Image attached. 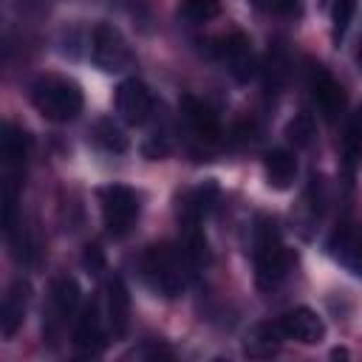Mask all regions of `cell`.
I'll use <instances>...</instances> for the list:
<instances>
[{
  "label": "cell",
  "mask_w": 362,
  "mask_h": 362,
  "mask_svg": "<svg viewBox=\"0 0 362 362\" xmlns=\"http://www.w3.org/2000/svg\"><path fill=\"white\" fill-rule=\"evenodd\" d=\"M286 139L294 147H308L314 141V119H311V113H297L286 124Z\"/></svg>",
  "instance_id": "obj_22"
},
{
  "label": "cell",
  "mask_w": 362,
  "mask_h": 362,
  "mask_svg": "<svg viewBox=\"0 0 362 362\" xmlns=\"http://www.w3.org/2000/svg\"><path fill=\"white\" fill-rule=\"evenodd\" d=\"M263 170H266V178H269V187L274 189H288L294 175H297V158L294 153L288 150H269L266 158H263Z\"/></svg>",
  "instance_id": "obj_14"
},
{
  "label": "cell",
  "mask_w": 362,
  "mask_h": 362,
  "mask_svg": "<svg viewBox=\"0 0 362 362\" xmlns=\"http://www.w3.org/2000/svg\"><path fill=\"white\" fill-rule=\"evenodd\" d=\"M133 356H173V351L164 345H144V348L133 351Z\"/></svg>",
  "instance_id": "obj_27"
},
{
  "label": "cell",
  "mask_w": 362,
  "mask_h": 362,
  "mask_svg": "<svg viewBox=\"0 0 362 362\" xmlns=\"http://www.w3.org/2000/svg\"><path fill=\"white\" fill-rule=\"evenodd\" d=\"M85 266L90 269V272H96V269H102V252H99V246H88V252H85Z\"/></svg>",
  "instance_id": "obj_26"
},
{
  "label": "cell",
  "mask_w": 362,
  "mask_h": 362,
  "mask_svg": "<svg viewBox=\"0 0 362 362\" xmlns=\"http://www.w3.org/2000/svg\"><path fill=\"white\" fill-rule=\"evenodd\" d=\"M181 11L192 23H206L221 11V3L218 0H181Z\"/></svg>",
  "instance_id": "obj_23"
},
{
  "label": "cell",
  "mask_w": 362,
  "mask_h": 362,
  "mask_svg": "<svg viewBox=\"0 0 362 362\" xmlns=\"http://www.w3.org/2000/svg\"><path fill=\"white\" fill-rule=\"evenodd\" d=\"M28 150H31V136H28L20 124L6 122V124H3V139H0L3 161H6L8 167H20V164H25Z\"/></svg>",
  "instance_id": "obj_15"
},
{
  "label": "cell",
  "mask_w": 362,
  "mask_h": 362,
  "mask_svg": "<svg viewBox=\"0 0 362 362\" xmlns=\"http://www.w3.org/2000/svg\"><path fill=\"white\" fill-rule=\"evenodd\" d=\"M342 158L348 167H356L362 161V110L351 113L342 136Z\"/></svg>",
  "instance_id": "obj_19"
},
{
  "label": "cell",
  "mask_w": 362,
  "mask_h": 362,
  "mask_svg": "<svg viewBox=\"0 0 362 362\" xmlns=\"http://www.w3.org/2000/svg\"><path fill=\"white\" fill-rule=\"evenodd\" d=\"M51 305L59 317L74 314V308L79 305V283L71 274H59L51 286Z\"/></svg>",
  "instance_id": "obj_18"
},
{
  "label": "cell",
  "mask_w": 362,
  "mask_h": 362,
  "mask_svg": "<svg viewBox=\"0 0 362 362\" xmlns=\"http://www.w3.org/2000/svg\"><path fill=\"white\" fill-rule=\"evenodd\" d=\"M288 263H291V257L280 240L274 221L257 218V226H255V280H257V288L272 291L274 286H280L283 277L288 274Z\"/></svg>",
  "instance_id": "obj_3"
},
{
  "label": "cell",
  "mask_w": 362,
  "mask_h": 362,
  "mask_svg": "<svg viewBox=\"0 0 362 362\" xmlns=\"http://www.w3.org/2000/svg\"><path fill=\"white\" fill-rule=\"evenodd\" d=\"M28 297H31V286L23 277L8 286L6 297H3V308H0V331L6 339H11L23 328L25 311H28Z\"/></svg>",
  "instance_id": "obj_9"
},
{
  "label": "cell",
  "mask_w": 362,
  "mask_h": 362,
  "mask_svg": "<svg viewBox=\"0 0 362 362\" xmlns=\"http://www.w3.org/2000/svg\"><path fill=\"white\" fill-rule=\"evenodd\" d=\"M93 141H96L102 150H107V153H122V150H127V139H124V133L113 124V119H99V122L93 124Z\"/></svg>",
  "instance_id": "obj_21"
},
{
  "label": "cell",
  "mask_w": 362,
  "mask_h": 362,
  "mask_svg": "<svg viewBox=\"0 0 362 362\" xmlns=\"http://www.w3.org/2000/svg\"><path fill=\"white\" fill-rule=\"evenodd\" d=\"M139 269L150 288H156L164 297H178L195 269V255L187 246H147L139 257Z\"/></svg>",
  "instance_id": "obj_1"
},
{
  "label": "cell",
  "mask_w": 362,
  "mask_h": 362,
  "mask_svg": "<svg viewBox=\"0 0 362 362\" xmlns=\"http://www.w3.org/2000/svg\"><path fill=\"white\" fill-rule=\"evenodd\" d=\"M283 339H286V337H283L277 320H274V322H260V325H255L252 334L246 337V354H249V356H269V354H274V351L280 348Z\"/></svg>",
  "instance_id": "obj_17"
},
{
  "label": "cell",
  "mask_w": 362,
  "mask_h": 362,
  "mask_svg": "<svg viewBox=\"0 0 362 362\" xmlns=\"http://www.w3.org/2000/svg\"><path fill=\"white\" fill-rule=\"evenodd\" d=\"M90 54H93V62L96 68L113 74V71H124L133 57H130V48L124 42V37L119 34V28H113L110 23H99L93 28V37H90Z\"/></svg>",
  "instance_id": "obj_5"
},
{
  "label": "cell",
  "mask_w": 362,
  "mask_h": 362,
  "mask_svg": "<svg viewBox=\"0 0 362 362\" xmlns=\"http://www.w3.org/2000/svg\"><path fill=\"white\" fill-rule=\"evenodd\" d=\"M280 331L286 339H297V342H320L325 337V325L322 320L311 311V308H294V311H286L280 320H277Z\"/></svg>",
  "instance_id": "obj_10"
},
{
  "label": "cell",
  "mask_w": 362,
  "mask_h": 362,
  "mask_svg": "<svg viewBox=\"0 0 362 362\" xmlns=\"http://www.w3.org/2000/svg\"><path fill=\"white\" fill-rule=\"evenodd\" d=\"M215 54L218 59L229 68V74L238 79V82H249L255 76V54H252V42L243 37V34H229V37H221L218 45H215Z\"/></svg>",
  "instance_id": "obj_8"
},
{
  "label": "cell",
  "mask_w": 362,
  "mask_h": 362,
  "mask_svg": "<svg viewBox=\"0 0 362 362\" xmlns=\"http://www.w3.org/2000/svg\"><path fill=\"white\" fill-rule=\"evenodd\" d=\"M116 110L127 124H144L156 110V99L141 79H124L116 88Z\"/></svg>",
  "instance_id": "obj_6"
},
{
  "label": "cell",
  "mask_w": 362,
  "mask_h": 362,
  "mask_svg": "<svg viewBox=\"0 0 362 362\" xmlns=\"http://www.w3.org/2000/svg\"><path fill=\"white\" fill-rule=\"evenodd\" d=\"M107 320L116 337H122L127 331V320H130V294L124 288V283L119 277L110 280L107 286Z\"/></svg>",
  "instance_id": "obj_16"
},
{
  "label": "cell",
  "mask_w": 362,
  "mask_h": 362,
  "mask_svg": "<svg viewBox=\"0 0 362 362\" xmlns=\"http://www.w3.org/2000/svg\"><path fill=\"white\" fill-rule=\"evenodd\" d=\"M308 88H311V96L320 107V113L334 122L342 110H345V90L342 85L334 79V74L322 65H311L308 68Z\"/></svg>",
  "instance_id": "obj_7"
},
{
  "label": "cell",
  "mask_w": 362,
  "mask_h": 362,
  "mask_svg": "<svg viewBox=\"0 0 362 362\" xmlns=\"http://www.w3.org/2000/svg\"><path fill=\"white\" fill-rule=\"evenodd\" d=\"M356 62H359V71H362V42H359V51H356Z\"/></svg>",
  "instance_id": "obj_28"
},
{
  "label": "cell",
  "mask_w": 362,
  "mask_h": 362,
  "mask_svg": "<svg viewBox=\"0 0 362 362\" xmlns=\"http://www.w3.org/2000/svg\"><path fill=\"white\" fill-rule=\"evenodd\" d=\"M82 88L68 76H40L31 85V105L48 122H71L82 110Z\"/></svg>",
  "instance_id": "obj_2"
},
{
  "label": "cell",
  "mask_w": 362,
  "mask_h": 362,
  "mask_svg": "<svg viewBox=\"0 0 362 362\" xmlns=\"http://www.w3.org/2000/svg\"><path fill=\"white\" fill-rule=\"evenodd\" d=\"M141 150L147 158H164L170 153V141H167V136H150Z\"/></svg>",
  "instance_id": "obj_25"
},
{
  "label": "cell",
  "mask_w": 362,
  "mask_h": 362,
  "mask_svg": "<svg viewBox=\"0 0 362 362\" xmlns=\"http://www.w3.org/2000/svg\"><path fill=\"white\" fill-rule=\"evenodd\" d=\"M255 3H272V0H255Z\"/></svg>",
  "instance_id": "obj_29"
},
{
  "label": "cell",
  "mask_w": 362,
  "mask_h": 362,
  "mask_svg": "<svg viewBox=\"0 0 362 362\" xmlns=\"http://www.w3.org/2000/svg\"><path fill=\"white\" fill-rule=\"evenodd\" d=\"M331 252H334V255H339L348 266H354V269H356V274H362V235L354 240L348 229L337 232V235H334V240H331Z\"/></svg>",
  "instance_id": "obj_20"
},
{
  "label": "cell",
  "mask_w": 362,
  "mask_h": 362,
  "mask_svg": "<svg viewBox=\"0 0 362 362\" xmlns=\"http://www.w3.org/2000/svg\"><path fill=\"white\" fill-rule=\"evenodd\" d=\"M181 113H184V119L189 122V127L204 139V141H215L218 136H221V122H218V113L206 105V102H201V99H195V96H181Z\"/></svg>",
  "instance_id": "obj_13"
},
{
  "label": "cell",
  "mask_w": 362,
  "mask_h": 362,
  "mask_svg": "<svg viewBox=\"0 0 362 362\" xmlns=\"http://www.w3.org/2000/svg\"><path fill=\"white\" fill-rule=\"evenodd\" d=\"M215 198H218V184H215V181H206V184H201V187L187 189V192L178 198V221H181L189 232H195L198 221L212 209Z\"/></svg>",
  "instance_id": "obj_11"
},
{
  "label": "cell",
  "mask_w": 362,
  "mask_h": 362,
  "mask_svg": "<svg viewBox=\"0 0 362 362\" xmlns=\"http://www.w3.org/2000/svg\"><path fill=\"white\" fill-rule=\"evenodd\" d=\"M354 6L356 0H334V8H331V20H334V40H339L351 23V14H354Z\"/></svg>",
  "instance_id": "obj_24"
},
{
  "label": "cell",
  "mask_w": 362,
  "mask_h": 362,
  "mask_svg": "<svg viewBox=\"0 0 362 362\" xmlns=\"http://www.w3.org/2000/svg\"><path fill=\"white\" fill-rule=\"evenodd\" d=\"M74 345L79 354H99L105 345V331H102V317H99V303H88L74 325Z\"/></svg>",
  "instance_id": "obj_12"
},
{
  "label": "cell",
  "mask_w": 362,
  "mask_h": 362,
  "mask_svg": "<svg viewBox=\"0 0 362 362\" xmlns=\"http://www.w3.org/2000/svg\"><path fill=\"white\" fill-rule=\"evenodd\" d=\"M99 206L102 218L110 235H124L133 221L139 218V192L124 184H107L99 189Z\"/></svg>",
  "instance_id": "obj_4"
}]
</instances>
